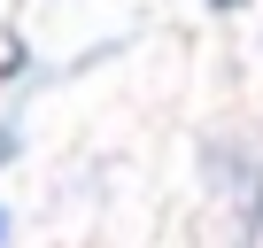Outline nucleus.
Returning <instances> with one entry per match:
<instances>
[{"instance_id":"f257e3e1","label":"nucleus","mask_w":263,"mask_h":248,"mask_svg":"<svg viewBox=\"0 0 263 248\" xmlns=\"http://www.w3.org/2000/svg\"><path fill=\"white\" fill-rule=\"evenodd\" d=\"M201 186H209V194H240V186H248V148L209 132V140H201Z\"/></svg>"},{"instance_id":"f03ea898","label":"nucleus","mask_w":263,"mask_h":248,"mask_svg":"<svg viewBox=\"0 0 263 248\" xmlns=\"http://www.w3.org/2000/svg\"><path fill=\"white\" fill-rule=\"evenodd\" d=\"M24 155V101H0V171Z\"/></svg>"},{"instance_id":"7ed1b4c3","label":"nucleus","mask_w":263,"mask_h":248,"mask_svg":"<svg viewBox=\"0 0 263 248\" xmlns=\"http://www.w3.org/2000/svg\"><path fill=\"white\" fill-rule=\"evenodd\" d=\"M0 248H16V217L8 209H0Z\"/></svg>"},{"instance_id":"20e7f679","label":"nucleus","mask_w":263,"mask_h":248,"mask_svg":"<svg viewBox=\"0 0 263 248\" xmlns=\"http://www.w3.org/2000/svg\"><path fill=\"white\" fill-rule=\"evenodd\" d=\"M209 8H240V0H209Z\"/></svg>"}]
</instances>
